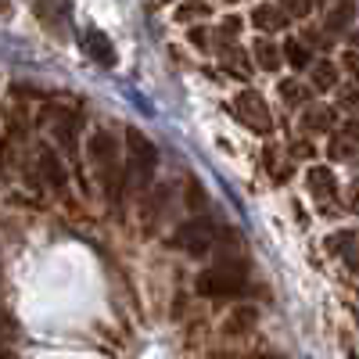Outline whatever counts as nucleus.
Wrapping results in <instances>:
<instances>
[{"label":"nucleus","mask_w":359,"mask_h":359,"mask_svg":"<svg viewBox=\"0 0 359 359\" xmlns=\"http://www.w3.org/2000/svg\"><path fill=\"white\" fill-rule=\"evenodd\" d=\"M54 133H57V140H62L69 151H72V147H76V118H57Z\"/></svg>","instance_id":"2eb2a0df"},{"label":"nucleus","mask_w":359,"mask_h":359,"mask_svg":"<svg viewBox=\"0 0 359 359\" xmlns=\"http://www.w3.org/2000/svg\"><path fill=\"white\" fill-rule=\"evenodd\" d=\"M233 115L241 118L245 126H252V133H269V130H273V118H269V108L262 104V97H259V94H252V90L233 101Z\"/></svg>","instance_id":"20e7f679"},{"label":"nucleus","mask_w":359,"mask_h":359,"mask_svg":"<svg viewBox=\"0 0 359 359\" xmlns=\"http://www.w3.org/2000/svg\"><path fill=\"white\" fill-rule=\"evenodd\" d=\"M252 22L262 29V33H277V29L287 25V18H284L277 8H255V11H252Z\"/></svg>","instance_id":"6e6552de"},{"label":"nucleus","mask_w":359,"mask_h":359,"mask_svg":"<svg viewBox=\"0 0 359 359\" xmlns=\"http://www.w3.org/2000/svg\"><path fill=\"white\" fill-rule=\"evenodd\" d=\"M191 40H194V47H198V50H205V47H208V33H201V29H191Z\"/></svg>","instance_id":"f3484780"},{"label":"nucleus","mask_w":359,"mask_h":359,"mask_svg":"<svg viewBox=\"0 0 359 359\" xmlns=\"http://www.w3.org/2000/svg\"><path fill=\"white\" fill-rule=\"evenodd\" d=\"M40 169H43V176L50 180V187H57V191L65 187V169H62V158H57L54 151H47V147L40 151Z\"/></svg>","instance_id":"0eeeda50"},{"label":"nucleus","mask_w":359,"mask_h":359,"mask_svg":"<svg viewBox=\"0 0 359 359\" xmlns=\"http://www.w3.org/2000/svg\"><path fill=\"white\" fill-rule=\"evenodd\" d=\"M205 15H212V8H208L205 0H184V4H176V18H180V22L205 18Z\"/></svg>","instance_id":"9b49d317"},{"label":"nucleus","mask_w":359,"mask_h":359,"mask_svg":"<svg viewBox=\"0 0 359 359\" xmlns=\"http://www.w3.org/2000/svg\"><path fill=\"white\" fill-rule=\"evenodd\" d=\"M313 83H316V90H331V86L338 83V72H334V65L320 62V65H316V72H313Z\"/></svg>","instance_id":"4468645a"},{"label":"nucleus","mask_w":359,"mask_h":359,"mask_svg":"<svg viewBox=\"0 0 359 359\" xmlns=\"http://www.w3.org/2000/svg\"><path fill=\"white\" fill-rule=\"evenodd\" d=\"M252 323H255V309H237V313L226 320V331H233V334H245Z\"/></svg>","instance_id":"ddd939ff"},{"label":"nucleus","mask_w":359,"mask_h":359,"mask_svg":"<svg viewBox=\"0 0 359 359\" xmlns=\"http://www.w3.org/2000/svg\"><path fill=\"white\" fill-rule=\"evenodd\" d=\"M309 187H313L316 198H331V194H334V176H331V169L313 165V169H309Z\"/></svg>","instance_id":"1a4fd4ad"},{"label":"nucleus","mask_w":359,"mask_h":359,"mask_svg":"<svg viewBox=\"0 0 359 359\" xmlns=\"http://www.w3.org/2000/svg\"><path fill=\"white\" fill-rule=\"evenodd\" d=\"M176 245L184 248L187 255H205V252H212L216 245V226L208 223V219H191L176 230Z\"/></svg>","instance_id":"7ed1b4c3"},{"label":"nucleus","mask_w":359,"mask_h":359,"mask_svg":"<svg viewBox=\"0 0 359 359\" xmlns=\"http://www.w3.org/2000/svg\"><path fill=\"white\" fill-rule=\"evenodd\" d=\"M280 97L287 101V108H291V104H302V86L284 79V83H280Z\"/></svg>","instance_id":"dca6fc26"},{"label":"nucleus","mask_w":359,"mask_h":359,"mask_svg":"<svg viewBox=\"0 0 359 359\" xmlns=\"http://www.w3.org/2000/svg\"><path fill=\"white\" fill-rule=\"evenodd\" d=\"M287 8H291L294 15H306V0H287Z\"/></svg>","instance_id":"a211bd4d"},{"label":"nucleus","mask_w":359,"mask_h":359,"mask_svg":"<svg viewBox=\"0 0 359 359\" xmlns=\"http://www.w3.org/2000/svg\"><path fill=\"white\" fill-rule=\"evenodd\" d=\"M83 50L94 57V62H101L104 69L115 65V47H111V40L101 33V29H86L83 33Z\"/></svg>","instance_id":"423d86ee"},{"label":"nucleus","mask_w":359,"mask_h":359,"mask_svg":"<svg viewBox=\"0 0 359 359\" xmlns=\"http://www.w3.org/2000/svg\"><path fill=\"white\" fill-rule=\"evenodd\" d=\"M284 62L294 65V69H306V65H309V50L298 43V40H287V43H284Z\"/></svg>","instance_id":"f8f14e48"},{"label":"nucleus","mask_w":359,"mask_h":359,"mask_svg":"<svg viewBox=\"0 0 359 359\" xmlns=\"http://www.w3.org/2000/svg\"><path fill=\"white\" fill-rule=\"evenodd\" d=\"M90 158H94L97 169L111 180V165L118 162V140L108 130H94L90 133Z\"/></svg>","instance_id":"39448f33"},{"label":"nucleus","mask_w":359,"mask_h":359,"mask_svg":"<svg viewBox=\"0 0 359 359\" xmlns=\"http://www.w3.org/2000/svg\"><path fill=\"white\" fill-rule=\"evenodd\" d=\"M248 284L245 273V259H219L212 269H205L198 277V291L208 298H230V294H241Z\"/></svg>","instance_id":"f257e3e1"},{"label":"nucleus","mask_w":359,"mask_h":359,"mask_svg":"<svg viewBox=\"0 0 359 359\" xmlns=\"http://www.w3.org/2000/svg\"><path fill=\"white\" fill-rule=\"evenodd\" d=\"M255 62H259L266 72H273V69L280 65V50H277V43L259 40V43H255Z\"/></svg>","instance_id":"9d476101"},{"label":"nucleus","mask_w":359,"mask_h":359,"mask_svg":"<svg viewBox=\"0 0 359 359\" xmlns=\"http://www.w3.org/2000/svg\"><path fill=\"white\" fill-rule=\"evenodd\" d=\"M155 165H158V147L140 130H126V172L133 180V187H147Z\"/></svg>","instance_id":"f03ea898"}]
</instances>
